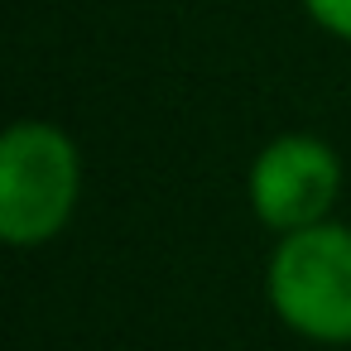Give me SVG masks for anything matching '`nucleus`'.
I'll return each mask as SVG.
<instances>
[{
	"instance_id": "obj_1",
	"label": "nucleus",
	"mask_w": 351,
	"mask_h": 351,
	"mask_svg": "<svg viewBox=\"0 0 351 351\" xmlns=\"http://www.w3.org/2000/svg\"><path fill=\"white\" fill-rule=\"evenodd\" d=\"M82 154L49 121H15L0 140V236L15 250L53 241L77 207Z\"/></svg>"
},
{
	"instance_id": "obj_2",
	"label": "nucleus",
	"mask_w": 351,
	"mask_h": 351,
	"mask_svg": "<svg viewBox=\"0 0 351 351\" xmlns=\"http://www.w3.org/2000/svg\"><path fill=\"white\" fill-rule=\"evenodd\" d=\"M269 308L308 341H351V226L317 221L289 231L265 274Z\"/></svg>"
},
{
	"instance_id": "obj_3",
	"label": "nucleus",
	"mask_w": 351,
	"mask_h": 351,
	"mask_svg": "<svg viewBox=\"0 0 351 351\" xmlns=\"http://www.w3.org/2000/svg\"><path fill=\"white\" fill-rule=\"evenodd\" d=\"M341 193V159L313 135H279L250 164V212L289 236L327 221Z\"/></svg>"
},
{
	"instance_id": "obj_4",
	"label": "nucleus",
	"mask_w": 351,
	"mask_h": 351,
	"mask_svg": "<svg viewBox=\"0 0 351 351\" xmlns=\"http://www.w3.org/2000/svg\"><path fill=\"white\" fill-rule=\"evenodd\" d=\"M303 10L313 25H322L327 34L351 44V0H303Z\"/></svg>"
}]
</instances>
